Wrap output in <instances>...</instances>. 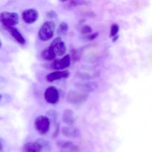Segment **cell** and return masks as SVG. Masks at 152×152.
I'll use <instances>...</instances> for the list:
<instances>
[{
	"label": "cell",
	"instance_id": "9",
	"mask_svg": "<svg viewBox=\"0 0 152 152\" xmlns=\"http://www.w3.org/2000/svg\"><path fill=\"white\" fill-rule=\"evenodd\" d=\"M70 73L68 71H53L48 74L46 77V80L48 82H53L56 80H62V79H66L69 77Z\"/></svg>",
	"mask_w": 152,
	"mask_h": 152
},
{
	"label": "cell",
	"instance_id": "24",
	"mask_svg": "<svg viewBox=\"0 0 152 152\" xmlns=\"http://www.w3.org/2000/svg\"><path fill=\"white\" fill-rule=\"evenodd\" d=\"M0 99H1V95H0Z\"/></svg>",
	"mask_w": 152,
	"mask_h": 152
},
{
	"label": "cell",
	"instance_id": "16",
	"mask_svg": "<svg viewBox=\"0 0 152 152\" xmlns=\"http://www.w3.org/2000/svg\"><path fill=\"white\" fill-rule=\"evenodd\" d=\"M57 145H59L62 149L65 150H75L77 147L74 145L71 142H69V141H61V142H59L57 143Z\"/></svg>",
	"mask_w": 152,
	"mask_h": 152
},
{
	"label": "cell",
	"instance_id": "10",
	"mask_svg": "<svg viewBox=\"0 0 152 152\" xmlns=\"http://www.w3.org/2000/svg\"><path fill=\"white\" fill-rule=\"evenodd\" d=\"M42 146L39 142H29L22 147V152H41Z\"/></svg>",
	"mask_w": 152,
	"mask_h": 152
},
{
	"label": "cell",
	"instance_id": "19",
	"mask_svg": "<svg viewBox=\"0 0 152 152\" xmlns=\"http://www.w3.org/2000/svg\"><path fill=\"white\" fill-rule=\"evenodd\" d=\"M81 32L83 33V34H88V35L89 34L92 32V28H91V26L89 25H84L83 28H81Z\"/></svg>",
	"mask_w": 152,
	"mask_h": 152
},
{
	"label": "cell",
	"instance_id": "13",
	"mask_svg": "<svg viewBox=\"0 0 152 152\" xmlns=\"http://www.w3.org/2000/svg\"><path fill=\"white\" fill-rule=\"evenodd\" d=\"M62 120L65 124L68 125L69 126H72L75 122L74 111L71 109H65L62 114Z\"/></svg>",
	"mask_w": 152,
	"mask_h": 152
},
{
	"label": "cell",
	"instance_id": "11",
	"mask_svg": "<svg viewBox=\"0 0 152 152\" xmlns=\"http://www.w3.org/2000/svg\"><path fill=\"white\" fill-rule=\"evenodd\" d=\"M62 134L64 136L67 137L71 138H76L79 137L80 135V132L78 129L74 128L73 126H65L63 127L62 129Z\"/></svg>",
	"mask_w": 152,
	"mask_h": 152
},
{
	"label": "cell",
	"instance_id": "7",
	"mask_svg": "<svg viewBox=\"0 0 152 152\" xmlns=\"http://www.w3.org/2000/svg\"><path fill=\"white\" fill-rule=\"evenodd\" d=\"M22 19L27 24H32L37 22L39 18V12L36 9L30 8L24 10L22 13Z\"/></svg>",
	"mask_w": 152,
	"mask_h": 152
},
{
	"label": "cell",
	"instance_id": "22",
	"mask_svg": "<svg viewBox=\"0 0 152 152\" xmlns=\"http://www.w3.org/2000/svg\"><path fill=\"white\" fill-rule=\"evenodd\" d=\"M2 150H3V145L2 144H1V142H0V152L2 151Z\"/></svg>",
	"mask_w": 152,
	"mask_h": 152
},
{
	"label": "cell",
	"instance_id": "1",
	"mask_svg": "<svg viewBox=\"0 0 152 152\" xmlns=\"http://www.w3.org/2000/svg\"><path fill=\"white\" fill-rule=\"evenodd\" d=\"M56 25L53 21H47L41 27L38 32V37L42 41H48L53 37Z\"/></svg>",
	"mask_w": 152,
	"mask_h": 152
},
{
	"label": "cell",
	"instance_id": "3",
	"mask_svg": "<svg viewBox=\"0 0 152 152\" xmlns=\"http://www.w3.org/2000/svg\"><path fill=\"white\" fill-rule=\"evenodd\" d=\"M50 119L44 115H40L36 118L34 121V126L36 130L40 134L44 135L48 132L50 129Z\"/></svg>",
	"mask_w": 152,
	"mask_h": 152
},
{
	"label": "cell",
	"instance_id": "8",
	"mask_svg": "<svg viewBox=\"0 0 152 152\" xmlns=\"http://www.w3.org/2000/svg\"><path fill=\"white\" fill-rule=\"evenodd\" d=\"M70 65H71V56L70 55L67 54L59 60L53 61V63L51 64V68L56 71H60L68 68Z\"/></svg>",
	"mask_w": 152,
	"mask_h": 152
},
{
	"label": "cell",
	"instance_id": "15",
	"mask_svg": "<svg viewBox=\"0 0 152 152\" xmlns=\"http://www.w3.org/2000/svg\"><path fill=\"white\" fill-rule=\"evenodd\" d=\"M41 56L42 57L43 59L47 61H51L55 59L56 58V54L54 53V52L50 48H48L47 49H45L41 53Z\"/></svg>",
	"mask_w": 152,
	"mask_h": 152
},
{
	"label": "cell",
	"instance_id": "5",
	"mask_svg": "<svg viewBox=\"0 0 152 152\" xmlns=\"http://www.w3.org/2000/svg\"><path fill=\"white\" fill-rule=\"evenodd\" d=\"M88 99L86 94L77 91H70L67 95V101L72 104H82L86 102Z\"/></svg>",
	"mask_w": 152,
	"mask_h": 152
},
{
	"label": "cell",
	"instance_id": "14",
	"mask_svg": "<svg viewBox=\"0 0 152 152\" xmlns=\"http://www.w3.org/2000/svg\"><path fill=\"white\" fill-rule=\"evenodd\" d=\"M77 88L84 92H91L97 88V85L96 83H80L77 85Z\"/></svg>",
	"mask_w": 152,
	"mask_h": 152
},
{
	"label": "cell",
	"instance_id": "20",
	"mask_svg": "<svg viewBox=\"0 0 152 152\" xmlns=\"http://www.w3.org/2000/svg\"><path fill=\"white\" fill-rule=\"evenodd\" d=\"M98 35H99V33L96 32V33H94V34H91V35L88 36V38L89 40H94L98 37Z\"/></svg>",
	"mask_w": 152,
	"mask_h": 152
},
{
	"label": "cell",
	"instance_id": "18",
	"mask_svg": "<svg viewBox=\"0 0 152 152\" xmlns=\"http://www.w3.org/2000/svg\"><path fill=\"white\" fill-rule=\"evenodd\" d=\"M119 31H120V26H119V25L116 23L113 24L112 26H111V28L110 37H116V36H117V34H118Z\"/></svg>",
	"mask_w": 152,
	"mask_h": 152
},
{
	"label": "cell",
	"instance_id": "12",
	"mask_svg": "<svg viewBox=\"0 0 152 152\" xmlns=\"http://www.w3.org/2000/svg\"><path fill=\"white\" fill-rule=\"evenodd\" d=\"M7 31H9L10 34H11L12 37L15 39L16 42L18 43H19L20 45H25L26 43V40H25V37L22 36V34L18 31L17 28H7Z\"/></svg>",
	"mask_w": 152,
	"mask_h": 152
},
{
	"label": "cell",
	"instance_id": "17",
	"mask_svg": "<svg viewBox=\"0 0 152 152\" xmlns=\"http://www.w3.org/2000/svg\"><path fill=\"white\" fill-rule=\"evenodd\" d=\"M68 31V25L66 22H61L57 30V34L59 36H65Z\"/></svg>",
	"mask_w": 152,
	"mask_h": 152
},
{
	"label": "cell",
	"instance_id": "23",
	"mask_svg": "<svg viewBox=\"0 0 152 152\" xmlns=\"http://www.w3.org/2000/svg\"><path fill=\"white\" fill-rule=\"evenodd\" d=\"M1 46H2V43H1V39H0V48H1Z\"/></svg>",
	"mask_w": 152,
	"mask_h": 152
},
{
	"label": "cell",
	"instance_id": "21",
	"mask_svg": "<svg viewBox=\"0 0 152 152\" xmlns=\"http://www.w3.org/2000/svg\"><path fill=\"white\" fill-rule=\"evenodd\" d=\"M48 16L50 18H51V19H53V18L56 17V13H55V11H49L48 13Z\"/></svg>",
	"mask_w": 152,
	"mask_h": 152
},
{
	"label": "cell",
	"instance_id": "2",
	"mask_svg": "<svg viewBox=\"0 0 152 152\" xmlns=\"http://www.w3.org/2000/svg\"><path fill=\"white\" fill-rule=\"evenodd\" d=\"M0 22L6 28H14L19 22V16L18 13L13 12L4 11L0 13Z\"/></svg>",
	"mask_w": 152,
	"mask_h": 152
},
{
	"label": "cell",
	"instance_id": "4",
	"mask_svg": "<svg viewBox=\"0 0 152 152\" xmlns=\"http://www.w3.org/2000/svg\"><path fill=\"white\" fill-rule=\"evenodd\" d=\"M49 48L54 52L56 56H63L66 53L67 50V48L66 45H65V42L60 37L55 38L53 40V42L50 43Z\"/></svg>",
	"mask_w": 152,
	"mask_h": 152
},
{
	"label": "cell",
	"instance_id": "6",
	"mask_svg": "<svg viewBox=\"0 0 152 152\" xmlns=\"http://www.w3.org/2000/svg\"><path fill=\"white\" fill-rule=\"evenodd\" d=\"M45 99L50 104H56L59 100V94L58 89L54 86H49L45 91Z\"/></svg>",
	"mask_w": 152,
	"mask_h": 152
}]
</instances>
